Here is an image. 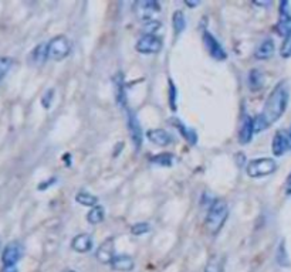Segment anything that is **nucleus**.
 Masks as SVG:
<instances>
[{
    "label": "nucleus",
    "instance_id": "obj_1",
    "mask_svg": "<svg viewBox=\"0 0 291 272\" xmlns=\"http://www.w3.org/2000/svg\"><path fill=\"white\" fill-rule=\"evenodd\" d=\"M290 101V89H288V84L285 81L279 83L274 89H273L270 95L267 96L266 104L263 108L261 115L264 116L268 125H272L284 115L287 105Z\"/></svg>",
    "mask_w": 291,
    "mask_h": 272
},
{
    "label": "nucleus",
    "instance_id": "obj_2",
    "mask_svg": "<svg viewBox=\"0 0 291 272\" xmlns=\"http://www.w3.org/2000/svg\"><path fill=\"white\" fill-rule=\"evenodd\" d=\"M228 214L229 209L226 202L217 199L212 203L210 209L208 210V214H206V220H205V226L208 228V231L212 234H216L223 227L225 221L228 220Z\"/></svg>",
    "mask_w": 291,
    "mask_h": 272
},
{
    "label": "nucleus",
    "instance_id": "obj_3",
    "mask_svg": "<svg viewBox=\"0 0 291 272\" xmlns=\"http://www.w3.org/2000/svg\"><path fill=\"white\" fill-rule=\"evenodd\" d=\"M277 169L276 160L272 158H260L250 160L246 166V173L249 178L260 179L266 178L268 175L274 173Z\"/></svg>",
    "mask_w": 291,
    "mask_h": 272
},
{
    "label": "nucleus",
    "instance_id": "obj_4",
    "mask_svg": "<svg viewBox=\"0 0 291 272\" xmlns=\"http://www.w3.org/2000/svg\"><path fill=\"white\" fill-rule=\"evenodd\" d=\"M71 43L69 38L60 34L51 38L49 41V57L54 61H63L64 58L70 56Z\"/></svg>",
    "mask_w": 291,
    "mask_h": 272
},
{
    "label": "nucleus",
    "instance_id": "obj_5",
    "mask_svg": "<svg viewBox=\"0 0 291 272\" xmlns=\"http://www.w3.org/2000/svg\"><path fill=\"white\" fill-rule=\"evenodd\" d=\"M277 33L283 37L291 36V5L288 2H281L280 3L279 21H277Z\"/></svg>",
    "mask_w": 291,
    "mask_h": 272
},
{
    "label": "nucleus",
    "instance_id": "obj_6",
    "mask_svg": "<svg viewBox=\"0 0 291 272\" xmlns=\"http://www.w3.org/2000/svg\"><path fill=\"white\" fill-rule=\"evenodd\" d=\"M21 257H23V245L17 241L9 242L2 254L3 266H16Z\"/></svg>",
    "mask_w": 291,
    "mask_h": 272
},
{
    "label": "nucleus",
    "instance_id": "obj_7",
    "mask_svg": "<svg viewBox=\"0 0 291 272\" xmlns=\"http://www.w3.org/2000/svg\"><path fill=\"white\" fill-rule=\"evenodd\" d=\"M135 48L141 54H156L162 48V41L161 38L152 34H144L141 36L140 40L137 41Z\"/></svg>",
    "mask_w": 291,
    "mask_h": 272
},
{
    "label": "nucleus",
    "instance_id": "obj_8",
    "mask_svg": "<svg viewBox=\"0 0 291 272\" xmlns=\"http://www.w3.org/2000/svg\"><path fill=\"white\" fill-rule=\"evenodd\" d=\"M127 125L133 147L137 151H140L141 145H142V139H144V133H142V128H141L140 120L137 118V115L132 114L131 111H127Z\"/></svg>",
    "mask_w": 291,
    "mask_h": 272
},
{
    "label": "nucleus",
    "instance_id": "obj_9",
    "mask_svg": "<svg viewBox=\"0 0 291 272\" xmlns=\"http://www.w3.org/2000/svg\"><path fill=\"white\" fill-rule=\"evenodd\" d=\"M203 44H205L206 50L210 54V57L219 60V61H225L228 58V53L225 51L220 43L217 41V38L215 36H212L209 32L203 33Z\"/></svg>",
    "mask_w": 291,
    "mask_h": 272
},
{
    "label": "nucleus",
    "instance_id": "obj_10",
    "mask_svg": "<svg viewBox=\"0 0 291 272\" xmlns=\"http://www.w3.org/2000/svg\"><path fill=\"white\" fill-rule=\"evenodd\" d=\"M137 14L144 23L146 21H151L153 20V17L156 16L161 10V6H159L158 2H153V0H144V2H138L137 3Z\"/></svg>",
    "mask_w": 291,
    "mask_h": 272
},
{
    "label": "nucleus",
    "instance_id": "obj_11",
    "mask_svg": "<svg viewBox=\"0 0 291 272\" xmlns=\"http://www.w3.org/2000/svg\"><path fill=\"white\" fill-rule=\"evenodd\" d=\"M291 149L290 131H277L273 138L272 151L274 156H283L287 151Z\"/></svg>",
    "mask_w": 291,
    "mask_h": 272
},
{
    "label": "nucleus",
    "instance_id": "obj_12",
    "mask_svg": "<svg viewBox=\"0 0 291 272\" xmlns=\"http://www.w3.org/2000/svg\"><path fill=\"white\" fill-rule=\"evenodd\" d=\"M98 262L101 264H109L115 258V238L114 237H108L107 240L102 242L101 245L97 250V254H95Z\"/></svg>",
    "mask_w": 291,
    "mask_h": 272
},
{
    "label": "nucleus",
    "instance_id": "obj_13",
    "mask_svg": "<svg viewBox=\"0 0 291 272\" xmlns=\"http://www.w3.org/2000/svg\"><path fill=\"white\" fill-rule=\"evenodd\" d=\"M49 57V43H40L29 54V64L33 67H41Z\"/></svg>",
    "mask_w": 291,
    "mask_h": 272
},
{
    "label": "nucleus",
    "instance_id": "obj_14",
    "mask_svg": "<svg viewBox=\"0 0 291 272\" xmlns=\"http://www.w3.org/2000/svg\"><path fill=\"white\" fill-rule=\"evenodd\" d=\"M254 133V123L253 118L249 116V115H243L240 120V128H239V142L241 145H247L252 138H253Z\"/></svg>",
    "mask_w": 291,
    "mask_h": 272
},
{
    "label": "nucleus",
    "instance_id": "obj_15",
    "mask_svg": "<svg viewBox=\"0 0 291 272\" xmlns=\"http://www.w3.org/2000/svg\"><path fill=\"white\" fill-rule=\"evenodd\" d=\"M71 248L76 251V253L85 254L93 250V237L87 233H82V234L76 235L73 241H71Z\"/></svg>",
    "mask_w": 291,
    "mask_h": 272
},
{
    "label": "nucleus",
    "instance_id": "obj_16",
    "mask_svg": "<svg viewBox=\"0 0 291 272\" xmlns=\"http://www.w3.org/2000/svg\"><path fill=\"white\" fill-rule=\"evenodd\" d=\"M133 266H135V262H133L132 257L125 255V254L115 255V258L111 262V268L118 272H131Z\"/></svg>",
    "mask_w": 291,
    "mask_h": 272
},
{
    "label": "nucleus",
    "instance_id": "obj_17",
    "mask_svg": "<svg viewBox=\"0 0 291 272\" xmlns=\"http://www.w3.org/2000/svg\"><path fill=\"white\" fill-rule=\"evenodd\" d=\"M146 138L158 146H168L172 142L171 135L165 129H151L146 132Z\"/></svg>",
    "mask_w": 291,
    "mask_h": 272
},
{
    "label": "nucleus",
    "instance_id": "obj_18",
    "mask_svg": "<svg viewBox=\"0 0 291 272\" xmlns=\"http://www.w3.org/2000/svg\"><path fill=\"white\" fill-rule=\"evenodd\" d=\"M273 54H274V41L272 38H266L257 45V48L254 51V58L256 60H268L270 57H273Z\"/></svg>",
    "mask_w": 291,
    "mask_h": 272
},
{
    "label": "nucleus",
    "instance_id": "obj_19",
    "mask_svg": "<svg viewBox=\"0 0 291 272\" xmlns=\"http://www.w3.org/2000/svg\"><path fill=\"white\" fill-rule=\"evenodd\" d=\"M113 85H114L115 101L118 105L124 107L125 105V84H124V77L121 72L113 78Z\"/></svg>",
    "mask_w": 291,
    "mask_h": 272
},
{
    "label": "nucleus",
    "instance_id": "obj_20",
    "mask_svg": "<svg viewBox=\"0 0 291 272\" xmlns=\"http://www.w3.org/2000/svg\"><path fill=\"white\" fill-rule=\"evenodd\" d=\"M171 122L173 123V127L176 128L177 131L182 133V136H184L185 139L188 140L189 143H192V145H195V143H196L197 136H196V132H195L193 129H190V128L186 127L184 122H181L179 119H172Z\"/></svg>",
    "mask_w": 291,
    "mask_h": 272
},
{
    "label": "nucleus",
    "instance_id": "obj_21",
    "mask_svg": "<svg viewBox=\"0 0 291 272\" xmlns=\"http://www.w3.org/2000/svg\"><path fill=\"white\" fill-rule=\"evenodd\" d=\"M76 202L84 207H95V206H98V197L91 194L88 191H80V193H77Z\"/></svg>",
    "mask_w": 291,
    "mask_h": 272
},
{
    "label": "nucleus",
    "instance_id": "obj_22",
    "mask_svg": "<svg viewBox=\"0 0 291 272\" xmlns=\"http://www.w3.org/2000/svg\"><path fill=\"white\" fill-rule=\"evenodd\" d=\"M104 214H105L104 207H101V206H95V207H93V209L88 211V214H87V221H88L89 224H93V226L100 224V222L104 220Z\"/></svg>",
    "mask_w": 291,
    "mask_h": 272
},
{
    "label": "nucleus",
    "instance_id": "obj_23",
    "mask_svg": "<svg viewBox=\"0 0 291 272\" xmlns=\"http://www.w3.org/2000/svg\"><path fill=\"white\" fill-rule=\"evenodd\" d=\"M223 266H225V260L221 255H215L212 257L208 264H206V268H205V272H223Z\"/></svg>",
    "mask_w": 291,
    "mask_h": 272
},
{
    "label": "nucleus",
    "instance_id": "obj_24",
    "mask_svg": "<svg viewBox=\"0 0 291 272\" xmlns=\"http://www.w3.org/2000/svg\"><path fill=\"white\" fill-rule=\"evenodd\" d=\"M172 21H173V30H175V34L179 36V34L185 30V27H186V19H185V14L181 12V10H176V12L173 13Z\"/></svg>",
    "mask_w": 291,
    "mask_h": 272
},
{
    "label": "nucleus",
    "instance_id": "obj_25",
    "mask_svg": "<svg viewBox=\"0 0 291 272\" xmlns=\"http://www.w3.org/2000/svg\"><path fill=\"white\" fill-rule=\"evenodd\" d=\"M263 85V74L259 70H252L249 74V87L256 91Z\"/></svg>",
    "mask_w": 291,
    "mask_h": 272
},
{
    "label": "nucleus",
    "instance_id": "obj_26",
    "mask_svg": "<svg viewBox=\"0 0 291 272\" xmlns=\"http://www.w3.org/2000/svg\"><path fill=\"white\" fill-rule=\"evenodd\" d=\"M13 65V60L10 57H0V83L7 76Z\"/></svg>",
    "mask_w": 291,
    "mask_h": 272
},
{
    "label": "nucleus",
    "instance_id": "obj_27",
    "mask_svg": "<svg viewBox=\"0 0 291 272\" xmlns=\"http://www.w3.org/2000/svg\"><path fill=\"white\" fill-rule=\"evenodd\" d=\"M277 262L281 266H290V260H288V255H287V251L284 248V241L280 244L279 251H277Z\"/></svg>",
    "mask_w": 291,
    "mask_h": 272
},
{
    "label": "nucleus",
    "instance_id": "obj_28",
    "mask_svg": "<svg viewBox=\"0 0 291 272\" xmlns=\"http://www.w3.org/2000/svg\"><path fill=\"white\" fill-rule=\"evenodd\" d=\"M172 159H173V156L169 155V153H161V155H158V156H153V158H152V162H153V163H158V165H162V166H171Z\"/></svg>",
    "mask_w": 291,
    "mask_h": 272
},
{
    "label": "nucleus",
    "instance_id": "obj_29",
    "mask_svg": "<svg viewBox=\"0 0 291 272\" xmlns=\"http://www.w3.org/2000/svg\"><path fill=\"white\" fill-rule=\"evenodd\" d=\"M253 123H254V133L256 132H263L264 129L270 127L268 123H267V120L264 119V116L260 114L257 115L256 118L253 119Z\"/></svg>",
    "mask_w": 291,
    "mask_h": 272
},
{
    "label": "nucleus",
    "instance_id": "obj_30",
    "mask_svg": "<svg viewBox=\"0 0 291 272\" xmlns=\"http://www.w3.org/2000/svg\"><path fill=\"white\" fill-rule=\"evenodd\" d=\"M149 230H151V227H149L148 222H137V224H133L132 227H131V233L133 235H142L146 234Z\"/></svg>",
    "mask_w": 291,
    "mask_h": 272
},
{
    "label": "nucleus",
    "instance_id": "obj_31",
    "mask_svg": "<svg viewBox=\"0 0 291 272\" xmlns=\"http://www.w3.org/2000/svg\"><path fill=\"white\" fill-rule=\"evenodd\" d=\"M161 21H156V20H151V21H146L144 23V30H145V34H152L155 36V33L158 32L161 29Z\"/></svg>",
    "mask_w": 291,
    "mask_h": 272
},
{
    "label": "nucleus",
    "instance_id": "obj_32",
    "mask_svg": "<svg viewBox=\"0 0 291 272\" xmlns=\"http://www.w3.org/2000/svg\"><path fill=\"white\" fill-rule=\"evenodd\" d=\"M280 56L283 58H290L291 57V36L284 38L283 44L280 47Z\"/></svg>",
    "mask_w": 291,
    "mask_h": 272
},
{
    "label": "nucleus",
    "instance_id": "obj_33",
    "mask_svg": "<svg viewBox=\"0 0 291 272\" xmlns=\"http://www.w3.org/2000/svg\"><path fill=\"white\" fill-rule=\"evenodd\" d=\"M169 85H171V98H169V102H171V107L172 109L175 111L176 109V88H175V85L172 81H169Z\"/></svg>",
    "mask_w": 291,
    "mask_h": 272
},
{
    "label": "nucleus",
    "instance_id": "obj_34",
    "mask_svg": "<svg viewBox=\"0 0 291 272\" xmlns=\"http://www.w3.org/2000/svg\"><path fill=\"white\" fill-rule=\"evenodd\" d=\"M53 96H54V91L53 89H49L47 92L44 94V96H43V107L44 108H49L50 107V104H51V101H53Z\"/></svg>",
    "mask_w": 291,
    "mask_h": 272
},
{
    "label": "nucleus",
    "instance_id": "obj_35",
    "mask_svg": "<svg viewBox=\"0 0 291 272\" xmlns=\"http://www.w3.org/2000/svg\"><path fill=\"white\" fill-rule=\"evenodd\" d=\"M284 193H285V196H291V171H290V175L287 176V179H285Z\"/></svg>",
    "mask_w": 291,
    "mask_h": 272
},
{
    "label": "nucleus",
    "instance_id": "obj_36",
    "mask_svg": "<svg viewBox=\"0 0 291 272\" xmlns=\"http://www.w3.org/2000/svg\"><path fill=\"white\" fill-rule=\"evenodd\" d=\"M2 272H19V271H17V266H3Z\"/></svg>",
    "mask_w": 291,
    "mask_h": 272
},
{
    "label": "nucleus",
    "instance_id": "obj_37",
    "mask_svg": "<svg viewBox=\"0 0 291 272\" xmlns=\"http://www.w3.org/2000/svg\"><path fill=\"white\" fill-rule=\"evenodd\" d=\"M185 3H186V6H189V7L199 6V2H185Z\"/></svg>",
    "mask_w": 291,
    "mask_h": 272
},
{
    "label": "nucleus",
    "instance_id": "obj_38",
    "mask_svg": "<svg viewBox=\"0 0 291 272\" xmlns=\"http://www.w3.org/2000/svg\"><path fill=\"white\" fill-rule=\"evenodd\" d=\"M63 272H76V271H74V269H65V271Z\"/></svg>",
    "mask_w": 291,
    "mask_h": 272
}]
</instances>
